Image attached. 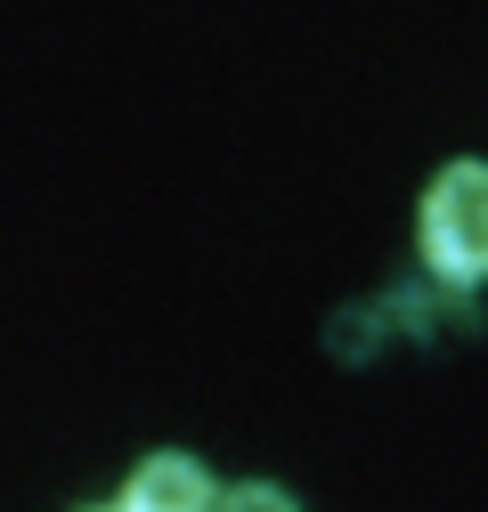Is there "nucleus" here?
<instances>
[{"mask_svg": "<svg viewBox=\"0 0 488 512\" xmlns=\"http://www.w3.org/2000/svg\"><path fill=\"white\" fill-rule=\"evenodd\" d=\"M423 261L448 285L488 277V163H448L423 196Z\"/></svg>", "mask_w": 488, "mask_h": 512, "instance_id": "f257e3e1", "label": "nucleus"}, {"mask_svg": "<svg viewBox=\"0 0 488 512\" xmlns=\"http://www.w3.org/2000/svg\"><path fill=\"white\" fill-rule=\"evenodd\" d=\"M122 512H212V472L196 456H147L122 488Z\"/></svg>", "mask_w": 488, "mask_h": 512, "instance_id": "f03ea898", "label": "nucleus"}, {"mask_svg": "<svg viewBox=\"0 0 488 512\" xmlns=\"http://www.w3.org/2000/svg\"><path fill=\"white\" fill-rule=\"evenodd\" d=\"M212 512H301L285 488H261V480H244V488H228V496H212Z\"/></svg>", "mask_w": 488, "mask_h": 512, "instance_id": "7ed1b4c3", "label": "nucleus"}]
</instances>
